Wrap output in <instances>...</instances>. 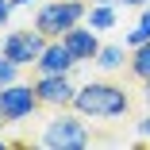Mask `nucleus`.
Here are the masks:
<instances>
[{"instance_id":"423d86ee","label":"nucleus","mask_w":150,"mask_h":150,"mask_svg":"<svg viewBox=\"0 0 150 150\" xmlns=\"http://www.w3.org/2000/svg\"><path fill=\"white\" fill-rule=\"evenodd\" d=\"M31 85H35V93L46 108H73L77 85L69 81V73H39Z\"/></svg>"},{"instance_id":"a211bd4d","label":"nucleus","mask_w":150,"mask_h":150,"mask_svg":"<svg viewBox=\"0 0 150 150\" xmlns=\"http://www.w3.org/2000/svg\"><path fill=\"white\" fill-rule=\"evenodd\" d=\"M142 100H146V108H150V81H142Z\"/></svg>"},{"instance_id":"6e6552de","label":"nucleus","mask_w":150,"mask_h":150,"mask_svg":"<svg viewBox=\"0 0 150 150\" xmlns=\"http://www.w3.org/2000/svg\"><path fill=\"white\" fill-rule=\"evenodd\" d=\"M100 31H96V27H88V23H77V27H69V31L62 35V42L73 50V58H77V62H96V54H100V39H96Z\"/></svg>"},{"instance_id":"7ed1b4c3","label":"nucleus","mask_w":150,"mask_h":150,"mask_svg":"<svg viewBox=\"0 0 150 150\" xmlns=\"http://www.w3.org/2000/svg\"><path fill=\"white\" fill-rule=\"evenodd\" d=\"M85 16H88L85 0H46V4H39V12H35V27L46 39H62L69 27L85 23Z\"/></svg>"},{"instance_id":"f257e3e1","label":"nucleus","mask_w":150,"mask_h":150,"mask_svg":"<svg viewBox=\"0 0 150 150\" xmlns=\"http://www.w3.org/2000/svg\"><path fill=\"white\" fill-rule=\"evenodd\" d=\"M73 108L85 119H123L131 112V96H127V88L115 85V81H88V85L77 88Z\"/></svg>"},{"instance_id":"aec40b11","label":"nucleus","mask_w":150,"mask_h":150,"mask_svg":"<svg viewBox=\"0 0 150 150\" xmlns=\"http://www.w3.org/2000/svg\"><path fill=\"white\" fill-rule=\"evenodd\" d=\"M93 4H100V0H93ZM104 4H115V0H104Z\"/></svg>"},{"instance_id":"20e7f679","label":"nucleus","mask_w":150,"mask_h":150,"mask_svg":"<svg viewBox=\"0 0 150 150\" xmlns=\"http://www.w3.org/2000/svg\"><path fill=\"white\" fill-rule=\"evenodd\" d=\"M39 108H42V100H39V93H35V85H27V81L0 85V127L23 123V119H31Z\"/></svg>"},{"instance_id":"f8f14e48","label":"nucleus","mask_w":150,"mask_h":150,"mask_svg":"<svg viewBox=\"0 0 150 150\" xmlns=\"http://www.w3.org/2000/svg\"><path fill=\"white\" fill-rule=\"evenodd\" d=\"M12 81H19V66L0 50V85H12Z\"/></svg>"},{"instance_id":"9b49d317","label":"nucleus","mask_w":150,"mask_h":150,"mask_svg":"<svg viewBox=\"0 0 150 150\" xmlns=\"http://www.w3.org/2000/svg\"><path fill=\"white\" fill-rule=\"evenodd\" d=\"M127 58H131V54H127V42H123V46H119V42H104V46H100V54H96V66L112 73V69L123 66Z\"/></svg>"},{"instance_id":"4468645a","label":"nucleus","mask_w":150,"mask_h":150,"mask_svg":"<svg viewBox=\"0 0 150 150\" xmlns=\"http://www.w3.org/2000/svg\"><path fill=\"white\" fill-rule=\"evenodd\" d=\"M135 127H139V139H150V112H146V115L139 119V123H135Z\"/></svg>"},{"instance_id":"9d476101","label":"nucleus","mask_w":150,"mask_h":150,"mask_svg":"<svg viewBox=\"0 0 150 150\" xmlns=\"http://www.w3.org/2000/svg\"><path fill=\"white\" fill-rule=\"evenodd\" d=\"M127 73H131L135 81H150V42H142V46H131Z\"/></svg>"},{"instance_id":"6ab92c4d","label":"nucleus","mask_w":150,"mask_h":150,"mask_svg":"<svg viewBox=\"0 0 150 150\" xmlns=\"http://www.w3.org/2000/svg\"><path fill=\"white\" fill-rule=\"evenodd\" d=\"M35 0H12V8H31Z\"/></svg>"},{"instance_id":"f03ea898","label":"nucleus","mask_w":150,"mask_h":150,"mask_svg":"<svg viewBox=\"0 0 150 150\" xmlns=\"http://www.w3.org/2000/svg\"><path fill=\"white\" fill-rule=\"evenodd\" d=\"M39 142L46 150H85L88 142H93V131H88L85 115L77 108H58V115L42 127Z\"/></svg>"},{"instance_id":"1a4fd4ad","label":"nucleus","mask_w":150,"mask_h":150,"mask_svg":"<svg viewBox=\"0 0 150 150\" xmlns=\"http://www.w3.org/2000/svg\"><path fill=\"white\" fill-rule=\"evenodd\" d=\"M115 4H104V0H100V4H88V16H85V23L88 27H96V31H112V27H115Z\"/></svg>"},{"instance_id":"2eb2a0df","label":"nucleus","mask_w":150,"mask_h":150,"mask_svg":"<svg viewBox=\"0 0 150 150\" xmlns=\"http://www.w3.org/2000/svg\"><path fill=\"white\" fill-rule=\"evenodd\" d=\"M8 16H12V0H0V27L8 23Z\"/></svg>"},{"instance_id":"0eeeda50","label":"nucleus","mask_w":150,"mask_h":150,"mask_svg":"<svg viewBox=\"0 0 150 150\" xmlns=\"http://www.w3.org/2000/svg\"><path fill=\"white\" fill-rule=\"evenodd\" d=\"M73 66H81L77 58H73V50H69L62 39H46L39 62H35L31 69H35V73H73Z\"/></svg>"},{"instance_id":"f3484780","label":"nucleus","mask_w":150,"mask_h":150,"mask_svg":"<svg viewBox=\"0 0 150 150\" xmlns=\"http://www.w3.org/2000/svg\"><path fill=\"white\" fill-rule=\"evenodd\" d=\"M139 23H142V27H150V4L142 8V16H139Z\"/></svg>"},{"instance_id":"412c9836","label":"nucleus","mask_w":150,"mask_h":150,"mask_svg":"<svg viewBox=\"0 0 150 150\" xmlns=\"http://www.w3.org/2000/svg\"><path fill=\"white\" fill-rule=\"evenodd\" d=\"M4 146H8V142H4V139H0V150H4Z\"/></svg>"},{"instance_id":"dca6fc26","label":"nucleus","mask_w":150,"mask_h":150,"mask_svg":"<svg viewBox=\"0 0 150 150\" xmlns=\"http://www.w3.org/2000/svg\"><path fill=\"white\" fill-rule=\"evenodd\" d=\"M119 4H127V8H146L150 0H119Z\"/></svg>"},{"instance_id":"39448f33","label":"nucleus","mask_w":150,"mask_h":150,"mask_svg":"<svg viewBox=\"0 0 150 150\" xmlns=\"http://www.w3.org/2000/svg\"><path fill=\"white\" fill-rule=\"evenodd\" d=\"M42 46H46V35L39 31V27H19V31H8L4 39H0V50H4L19 69L35 66L39 54H42Z\"/></svg>"},{"instance_id":"ddd939ff","label":"nucleus","mask_w":150,"mask_h":150,"mask_svg":"<svg viewBox=\"0 0 150 150\" xmlns=\"http://www.w3.org/2000/svg\"><path fill=\"white\" fill-rule=\"evenodd\" d=\"M127 46H142V42H150V27H142V23H135L131 31H127V39H123Z\"/></svg>"}]
</instances>
